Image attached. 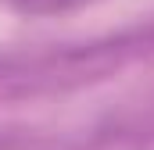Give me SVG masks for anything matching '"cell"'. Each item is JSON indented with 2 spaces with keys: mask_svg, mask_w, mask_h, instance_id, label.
<instances>
[{
  "mask_svg": "<svg viewBox=\"0 0 154 150\" xmlns=\"http://www.w3.org/2000/svg\"><path fill=\"white\" fill-rule=\"evenodd\" d=\"M18 7H29V11H57V7H68L75 0H14Z\"/></svg>",
  "mask_w": 154,
  "mask_h": 150,
  "instance_id": "obj_1",
  "label": "cell"
}]
</instances>
